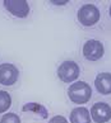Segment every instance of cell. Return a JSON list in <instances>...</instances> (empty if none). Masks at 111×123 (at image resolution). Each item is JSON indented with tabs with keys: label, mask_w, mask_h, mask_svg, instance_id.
<instances>
[{
	"label": "cell",
	"mask_w": 111,
	"mask_h": 123,
	"mask_svg": "<svg viewBox=\"0 0 111 123\" xmlns=\"http://www.w3.org/2000/svg\"><path fill=\"white\" fill-rule=\"evenodd\" d=\"M12 105V98L9 93L0 90V113H5Z\"/></svg>",
	"instance_id": "cell-11"
},
{
	"label": "cell",
	"mask_w": 111,
	"mask_h": 123,
	"mask_svg": "<svg viewBox=\"0 0 111 123\" xmlns=\"http://www.w3.org/2000/svg\"><path fill=\"white\" fill-rule=\"evenodd\" d=\"M51 4H54V5H65V4H68V0H51Z\"/></svg>",
	"instance_id": "cell-14"
},
{
	"label": "cell",
	"mask_w": 111,
	"mask_h": 123,
	"mask_svg": "<svg viewBox=\"0 0 111 123\" xmlns=\"http://www.w3.org/2000/svg\"><path fill=\"white\" fill-rule=\"evenodd\" d=\"M109 15H110V18H111V5H110V8H109Z\"/></svg>",
	"instance_id": "cell-15"
},
{
	"label": "cell",
	"mask_w": 111,
	"mask_h": 123,
	"mask_svg": "<svg viewBox=\"0 0 111 123\" xmlns=\"http://www.w3.org/2000/svg\"><path fill=\"white\" fill-rule=\"evenodd\" d=\"M0 123H21V118L15 113H5L0 119Z\"/></svg>",
	"instance_id": "cell-12"
},
{
	"label": "cell",
	"mask_w": 111,
	"mask_h": 123,
	"mask_svg": "<svg viewBox=\"0 0 111 123\" xmlns=\"http://www.w3.org/2000/svg\"><path fill=\"white\" fill-rule=\"evenodd\" d=\"M70 123H91L92 118H91V113L87 108L84 107H78L74 108L70 112Z\"/></svg>",
	"instance_id": "cell-9"
},
{
	"label": "cell",
	"mask_w": 111,
	"mask_h": 123,
	"mask_svg": "<svg viewBox=\"0 0 111 123\" xmlns=\"http://www.w3.org/2000/svg\"><path fill=\"white\" fill-rule=\"evenodd\" d=\"M18 76H19V71L13 63H1L0 65V84L10 86L17 83Z\"/></svg>",
	"instance_id": "cell-6"
},
{
	"label": "cell",
	"mask_w": 111,
	"mask_h": 123,
	"mask_svg": "<svg viewBox=\"0 0 111 123\" xmlns=\"http://www.w3.org/2000/svg\"><path fill=\"white\" fill-rule=\"evenodd\" d=\"M4 8L17 18H26L30 14V5L24 0H5Z\"/></svg>",
	"instance_id": "cell-7"
},
{
	"label": "cell",
	"mask_w": 111,
	"mask_h": 123,
	"mask_svg": "<svg viewBox=\"0 0 111 123\" xmlns=\"http://www.w3.org/2000/svg\"><path fill=\"white\" fill-rule=\"evenodd\" d=\"M68 97L75 104H84L92 97V89L86 81H77L69 86Z\"/></svg>",
	"instance_id": "cell-1"
},
{
	"label": "cell",
	"mask_w": 111,
	"mask_h": 123,
	"mask_svg": "<svg viewBox=\"0 0 111 123\" xmlns=\"http://www.w3.org/2000/svg\"><path fill=\"white\" fill-rule=\"evenodd\" d=\"M95 86L97 93L102 95L111 94V74L110 72H100L95 79Z\"/></svg>",
	"instance_id": "cell-8"
},
{
	"label": "cell",
	"mask_w": 111,
	"mask_h": 123,
	"mask_svg": "<svg viewBox=\"0 0 111 123\" xmlns=\"http://www.w3.org/2000/svg\"><path fill=\"white\" fill-rule=\"evenodd\" d=\"M100 9L93 4H84L77 13L78 22L84 27H92L100 20Z\"/></svg>",
	"instance_id": "cell-2"
},
{
	"label": "cell",
	"mask_w": 111,
	"mask_h": 123,
	"mask_svg": "<svg viewBox=\"0 0 111 123\" xmlns=\"http://www.w3.org/2000/svg\"><path fill=\"white\" fill-rule=\"evenodd\" d=\"M22 109L24 112L35 113V114L40 116V118H47V116H49L47 109H46L42 104H38V103H27L26 105H23Z\"/></svg>",
	"instance_id": "cell-10"
},
{
	"label": "cell",
	"mask_w": 111,
	"mask_h": 123,
	"mask_svg": "<svg viewBox=\"0 0 111 123\" xmlns=\"http://www.w3.org/2000/svg\"><path fill=\"white\" fill-rule=\"evenodd\" d=\"M105 48L102 42L97 39H88L83 44V56L88 61H97L104 56Z\"/></svg>",
	"instance_id": "cell-4"
},
{
	"label": "cell",
	"mask_w": 111,
	"mask_h": 123,
	"mask_svg": "<svg viewBox=\"0 0 111 123\" xmlns=\"http://www.w3.org/2000/svg\"><path fill=\"white\" fill-rule=\"evenodd\" d=\"M56 74L63 83H73L79 76V66L74 61H64L58 67Z\"/></svg>",
	"instance_id": "cell-3"
},
{
	"label": "cell",
	"mask_w": 111,
	"mask_h": 123,
	"mask_svg": "<svg viewBox=\"0 0 111 123\" xmlns=\"http://www.w3.org/2000/svg\"><path fill=\"white\" fill-rule=\"evenodd\" d=\"M49 123H69V122L67 121V118L63 117V116H55L49 121Z\"/></svg>",
	"instance_id": "cell-13"
},
{
	"label": "cell",
	"mask_w": 111,
	"mask_h": 123,
	"mask_svg": "<svg viewBox=\"0 0 111 123\" xmlns=\"http://www.w3.org/2000/svg\"><path fill=\"white\" fill-rule=\"evenodd\" d=\"M91 118L96 123H107L111 119V107L105 102H98L91 108Z\"/></svg>",
	"instance_id": "cell-5"
}]
</instances>
